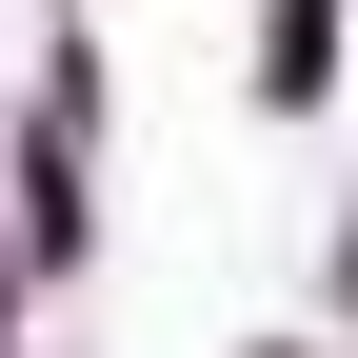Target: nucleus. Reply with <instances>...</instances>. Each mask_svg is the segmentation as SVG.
Wrapping results in <instances>:
<instances>
[{
	"mask_svg": "<svg viewBox=\"0 0 358 358\" xmlns=\"http://www.w3.org/2000/svg\"><path fill=\"white\" fill-rule=\"evenodd\" d=\"M259 80H279V100H319V80H338V0H279V60H259Z\"/></svg>",
	"mask_w": 358,
	"mask_h": 358,
	"instance_id": "1",
	"label": "nucleus"
}]
</instances>
